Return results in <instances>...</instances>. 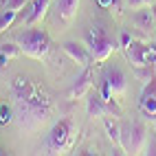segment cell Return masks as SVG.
<instances>
[{"instance_id": "cell-1", "label": "cell", "mask_w": 156, "mask_h": 156, "mask_svg": "<svg viewBox=\"0 0 156 156\" xmlns=\"http://www.w3.org/2000/svg\"><path fill=\"white\" fill-rule=\"evenodd\" d=\"M48 114H51V99L37 86L29 99L16 101V119L22 130H37L48 119Z\"/></svg>"}, {"instance_id": "cell-2", "label": "cell", "mask_w": 156, "mask_h": 156, "mask_svg": "<svg viewBox=\"0 0 156 156\" xmlns=\"http://www.w3.org/2000/svg\"><path fill=\"white\" fill-rule=\"evenodd\" d=\"M84 42L90 51V55L95 62H106L112 53H114V48H117V42L110 37V33L106 29H103L101 24H90L86 29V33H84Z\"/></svg>"}, {"instance_id": "cell-3", "label": "cell", "mask_w": 156, "mask_h": 156, "mask_svg": "<svg viewBox=\"0 0 156 156\" xmlns=\"http://www.w3.org/2000/svg\"><path fill=\"white\" fill-rule=\"evenodd\" d=\"M18 44L20 48H22V53L29 55V57H33V59H42L48 55V51H51V37L44 29H33V27H29L24 29L22 33L18 35Z\"/></svg>"}, {"instance_id": "cell-4", "label": "cell", "mask_w": 156, "mask_h": 156, "mask_svg": "<svg viewBox=\"0 0 156 156\" xmlns=\"http://www.w3.org/2000/svg\"><path fill=\"white\" fill-rule=\"evenodd\" d=\"M150 132L143 123H123L121 126V147L128 154H145Z\"/></svg>"}, {"instance_id": "cell-5", "label": "cell", "mask_w": 156, "mask_h": 156, "mask_svg": "<svg viewBox=\"0 0 156 156\" xmlns=\"http://www.w3.org/2000/svg\"><path fill=\"white\" fill-rule=\"evenodd\" d=\"M75 134H77V126L70 117L59 119L48 132V150L53 152H66L75 145Z\"/></svg>"}, {"instance_id": "cell-6", "label": "cell", "mask_w": 156, "mask_h": 156, "mask_svg": "<svg viewBox=\"0 0 156 156\" xmlns=\"http://www.w3.org/2000/svg\"><path fill=\"white\" fill-rule=\"evenodd\" d=\"M128 90V79L126 73H123L119 66H108L106 73H103L101 79V97L106 101H112V97H123Z\"/></svg>"}, {"instance_id": "cell-7", "label": "cell", "mask_w": 156, "mask_h": 156, "mask_svg": "<svg viewBox=\"0 0 156 156\" xmlns=\"http://www.w3.org/2000/svg\"><path fill=\"white\" fill-rule=\"evenodd\" d=\"M86 112H88V117L90 119H99V117H108V114H112V117H119L121 114V108L117 106L114 101H106L101 97V92H88L86 95Z\"/></svg>"}, {"instance_id": "cell-8", "label": "cell", "mask_w": 156, "mask_h": 156, "mask_svg": "<svg viewBox=\"0 0 156 156\" xmlns=\"http://www.w3.org/2000/svg\"><path fill=\"white\" fill-rule=\"evenodd\" d=\"M139 110L147 121H156V75L150 81H145L139 97Z\"/></svg>"}, {"instance_id": "cell-9", "label": "cell", "mask_w": 156, "mask_h": 156, "mask_svg": "<svg viewBox=\"0 0 156 156\" xmlns=\"http://www.w3.org/2000/svg\"><path fill=\"white\" fill-rule=\"evenodd\" d=\"M62 48H64V53H66L73 62H77L81 68L90 66L92 55H90L88 46H84V44H79V42H73V40H68V42H64V46H62Z\"/></svg>"}, {"instance_id": "cell-10", "label": "cell", "mask_w": 156, "mask_h": 156, "mask_svg": "<svg viewBox=\"0 0 156 156\" xmlns=\"http://www.w3.org/2000/svg\"><path fill=\"white\" fill-rule=\"evenodd\" d=\"M90 90H92V70H90V66H86L84 73L75 79V84H73L68 97L70 99H81V97H86Z\"/></svg>"}, {"instance_id": "cell-11", "label": "cell", "mask_w": 156, "mask_h": 156, "mask_svg": "<svg viewBox=\"0 0 156 156\" xmlns=\"http://www.w3.org/2000/svg\"><path fill=\"white\" fill-rule=\"evenodd\" d=\"M134 24L141 31H154L156 29V9H147V5H143L141 9H136L134 13Z\"/></svg>"}, {"instance_id": "cell-12", "label": "cell", "mask_w": 156, "mask_h": 156, "mask_svg": "<svg viewBox=\"0 0 156 156\" xmlns=\"http://www.w3.org/2000/svg\"><path fill=\"white\" fill-rule=\"evenodd\" d=\"M35 92V86L31 84V79L24 77V75H18L13 81H11V97L13 101H20V99H29L31 95Z\"/></svg>"}, {"instance_id": "cell-13", "label": "cell", "mask_w": 156, "mask_h": 156, "mask_svg": "<svg viewBox=\"0 0 156 156\" xmlns=\"http://www.w3.org/2000/svg\"><path fill=\"white\" fill-rule=\"evenodd\" d=\"M48 5H51V0H33V5H31V13L27 16V27H33L37 22H42V20L46 18Z\"/></svg>"}, {"instance_id": "cell-14", "label": "cell", "mask_w": 156, "mask_h": 156, "mask_svg": "<svg viewBox=\"0 0 156 156\" xmlns=\"http://www.w3.org/2000/svg\"><path fill=\"white\" fill-rule=\"evenodd\" d=\"M77 7H79V0H57V16L70 22L77 16Z\"/></svg>"}, {"instance_id": "cell-15", "label": "cell", "mask_w": 156, "mask_h": 156, "mask_svg": "<svg viewBox=\"0 0 156 156\" xmlns=\"http://www.w3.org/2000/svg\"><path fill=\"white\" fill-rule=\"evenodd\" d=\"M103 126H106V132H108V136L114 145H119L121 147V123L117 119H110V117H103Z\"/></svg>"}, {"instance_id": "cell-16", "label": "cell", "mask_w": 156, "mask_h": 156, "mask_svg": "<svg viewBox=\"0 0 156 156\" xmlns=\"http://www.w3.org/2000/svg\"><path fill=\"white\" fill-rule=\"evenodd\" d=\"M16 18H18V11H11V9H2V11H0V31L9 29V27L16 22Z\"/></svg>"}, {"instance_id": "cell-17", "label": "cell", "mask_w": 156, "mask_h": 156, "mask_svg": "<svg viewBox=\"0 0 156 156\" xmlns=\"http://www.w3.org/2000/svg\"><path fill=\"white\" fill-rule=\"evenodd\" d=\"M13 119H16L13 108L9 106L7 101H2V103H0V126H7V123H11Z\"/></svg>"}, {"instance_id": "cell-18", "label": "cell", "mask_w": 156, "mask_h": 156, "mask_svg": "<svg viewBox=\"0 0 156 156\" xmlns=\"http://www.w3.org/2000/svg\"><path fill=\"white\" fill-rule=\"evenodd\" d=\"M0 53L11 59V57H18L20 53H22V48H20L18 42H16V44H13V42H5V44H0Z\"/></svg>"}, {"instance_id": "cell-19", "label": "cell", "mask_w": 156, "mask_h": 156, "mask_svg": "<svg viewBox=\"0 0 156 156\" xmlns=\"http://www.w3.org/2000/svg\"><path fill=\"white\" fill-rule=\"evenodd\" d=\"M29 0H5V7L2 9H11V11H22V9H27Z\"/></svg>"}, {"instance_id": "cell-20", "label": "cell", "mask_w": 156, "mask_h": 156, "mask_svg": "<svg viewBox=\"0 0 156 156\" xmlns=\"http://www.w3.org/2000/svg\"><path fill=\"white\" fill-rule=\"evenodd\" d=\"M126 5L132 9V11H136V9H141V7H143V0H126Z\"/></svg>"}, {"instance_id": "cell-21", "label": "cell", "mask_w": 156, "mask_h": 156, "mask_svg": "<svg viewBox=\"0 0 156 156\" xmlns=\"http://www.w3.org/2000/svg\"><path fill=\"white\" fill-rule=\"evenodd\" d=\"M145 154H156V136L147 141V147H145Z\"/></svg>"}, {"instance_id": "cell-22", "label": "cell", "mask_w": 156, "mask_h": 156, "mask_svg": "<svg viewBox=\"0 0 156 156\" xmlns=\"http://www.w3.org/2000/svg\"><path fill=\"white\" fill-rule=\"evenodd\" d=\"M130 42H132V37L123 31V33H121V46H126V44H130Z\"/></svg>"}, {"instance_id": "cell-23", "label": "cell", "mask_w": 156, "mask_h": 156, "mask_svg": "<svg viewBox=\"0 0 156 156\" xmlns=\"http://www.w3.org/2000/svg\"><path fill=\"white\" fill-rule=\"evenodd\" d=\"M97 2H99V7H103V9H110L112 0H97Z\"/></svg>"}, {"instance_id": "cell-24", "label": "cell", "mask_w": 156, "mask_h": 156, "mask_svg": "<svg viewBox=\"0 0 156 156\" xmlns=\"http://www.w3.org/2000/svg\"><path fill=\"white\" fill-rule=\"evenodd\" d=\"M143 5H152V0H143Z\"/></svg>"}, {"instance_id": "cell-25", "label": "cell", "mask_w": 156, "mask_h": 156, "mask_svg": "<svg viewBox=\"0 0 156 156\" xmlns=\"http://www.w3.org/2000/svg\"><path fill=\"white\" fill-rule=\"evenodd\" d=\"M154 123H156V121H154Z\"/></svg>"}]
</instances>
